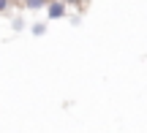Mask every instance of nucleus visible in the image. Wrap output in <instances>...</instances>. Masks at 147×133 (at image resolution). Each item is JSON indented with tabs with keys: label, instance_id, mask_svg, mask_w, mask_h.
<instances>
[{
	"label": "nucleus",
	"instance_id": "1",
	"mask_svg": "<svg viewBox=\"0 0 147 133\" xmlns=\"http://www.w3.org/2000/svg\"><path fill=\"white\" fill-rule=\"evenodd\" d=\"M65 11H68V5H65V3H49L47 16H49V19H63Z\"/></svg>",
	"mask_w": 147,
	"mask_h": 133
},
{
	"label": "nucleus",
	"instance_id": "2",
	"mask_svg": "<svg viewBox=\"0 0 147 133\" xmlns=\"http://www.w3.org/2000/svg\"><path fill=\"white\" fill-rule=\"evenodd\" d=\"M22 8H27V11H47L49 8V3L47 0H25V3H19Z\"/></svg>",
	"mask_w": 147,
	"mask_h": 133
},
{
	"label": "nucleus",
	"instance_id": "3",
	"mask_svg": "<svg viewBox=\"0 0 147 133\" xmlns=\"http://www.w3.org/2000/svg\"><path fill=\"white\" fill-rule=\"evenodd\" d=\"M30 30H33V35H44V33H47V25H44V22H36Z\"/></svg>",
	"mask_w": 147,
	"mask_h": 133
},
{
	"label": "nucleus",
	"instance_id": "4",
	"mask_svg": "<svg viewBox=\"0 0 147 133\" xmlns=\"http://www.w3.org/2000/svg\"><path fill=\"white\" fill-rule=\"evenodd\" d=\"M22 27H25V22H22V16H16L14 19V30H22Z\"/></svg>",
	"mask_w": 147,
	"mask_h": 133
},
{
	"label": "nucleus",
	"instance_id": "5",
	"mask_svg": "<svg viewBox=\"0 0 147 133\" xmlns=\"http://www.w3.org/2000/svg\"><path fill=\"white\" fill-rule=\"evenodd\" d=\"M11 8V3H3V0H0V11H8Z\"/></svg>",
	"mask_w": 147,
	"mask_h": 133
}]
</instances>
